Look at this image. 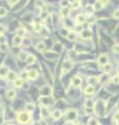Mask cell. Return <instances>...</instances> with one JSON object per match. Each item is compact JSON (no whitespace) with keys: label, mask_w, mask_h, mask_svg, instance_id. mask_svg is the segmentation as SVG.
Instances as JSON below:
<instances>
[{"label":"cell","mask_w":119,"mask_h":125,"mask_svg":"<svg viewBox=\"0 0 119 125\" xmlns=\"http://www.w3.org/2000/svg\"><path fill=\"white\" fill-rule=\"evenodd\" d=\"M112 50H113V52H115V53H119V45H114Z\"/></svg>","instance_id":"cell-38"},{"label":"cell","mask_w":119,"mask_h":125,"mask_svg":"<svg viewBox=\"0 0 119 125\" xmlns=\"http://www.w3.org/2000/svg\"><path fill=\"white\" fill-rule=\"evenodd\" d=\"M94 92H95V90H94L93 86H88L85 88V93L87 95H92V94H94Z\"/></svg>","instance_id":"cell-16"},{"label":"cell","mask_w":119,"mask_h":125,"mask_svg":"<svg viewBox=\"0 0 119 125\" xmlns=\"http://www.w3.org/2000/svg\"><path fill=\"white\" fill-rule=\"evenodd\" d=\"M88 82H89L90 86H93L96 82H98V78H96V77H89V78H88Z\"/></svg>","instance_id":"cell-26"},{"label":"cell","mask_w":119,"mask_h":125,"mask_svg":"<svg viewBox=\"0 0 119 125\" xmlns=\"http://www.w3.org/2000/svg\"><path fill=\"white\" fill-rule=\"evenodd\" d=\"M45 49H46V45H45L44 42L37 43V45H36V50H37V51H44Z\"/></svg>","instance_id":"cell-20"},{"label":"cell","mask_w":119,"mask_h":125,"mask_svg":"<svg viewBox=\"0 0 119 125\" xmlns=\"http://www.w3.org/2000/svg\"><path fill=\"white\" fill-rule=\"evenodd\" d=\"M74 125H83V124L81 123V122H76V123L74 124Z\"/></svg>","instance_id":"cell-47"},{"label":"cell","mask_w":119,"mask_h":125,"mask_svg":"<svg viewBox=\"0 0 119 125\" xmlns=\"http://www.w3.org/2000/svg\"><path fill=\"white\" fill-rule=\"evenodd\" d=\"M6 97H7L8 99H14V98L16 97V91L15 90H8L7 92H6Z\"/></svg>","instance_id":"cell-17"},{"label":"cell","mask_w":119,"mask_h":125,"mask_svg":"<svg viewBox=\"0 0 119 125\" xmlns=\"http://www.w3.org/2000/svg\"><path fill=\"white\" fill-rule=\"evenodd\" d=\"M39 93H40V95H42V96H49V95H51V94H52V89H51V86H46L39 91Z\"/></svg>","instance_id":"cell-5"},{"label":"cell","mask_w":119,"mask_h":125,"mask_svg":"<svg viewBox=\"0 0 119 125\" xmlns=\"http://www.w3.org/2000/svg\"><path fill=\"white\" fill-rule=\"evenodd\" d=\"M70 15V8H63L61 9V16L62 17H67Z\"/></svg>","instance_id":"cell-24"},{"label":"cell","mask_w":119,"mask_h":125,"mask_svg":"<svg viewBox=\"0 0 119 125\" xmlns=\"http://www.w3.org/2000/svg\"><path fill=\"white\" fill-rule=\"evenodd\" d=\"M26 33V30L24 29V28H19L18 30H17V35H20V37H23L24 35Z\"/></svg>","instance_id":"cell-28"},{"label":"cell","mask_w":119,"mask_h":125,"mask_svg":"<svg viewBox=\"0 0 119 125\" xmlns=\"http://www.w3.org/2000/svg\"><path fill=\"white\" fill-rule=\"evenodd\" d=\"M71 85L74 86H76V88H79L82 85V79L79 76H75V77H73V79H71Z\"/></svg>","instance_id":"cell-6"},{"label":"cell","mask_w":119,"mask_h":125,"mask_svg":"<svg viewBox=\"0 0 119 125\" xmlns=\"http://www.w3.org/2000/svg\"><path fill=\"white\" fill-rule=\"evenodd\" d=\"M5 125H13V124H11V123H6Z\"/></svg>","instance_id":"cell-48"},{"label":"cell","mask_w":119,"mask_h":125,"mask_svg":"<svg viewBox=\"0 0 119 125\" xmlns=\"http://www.w3.org/2000/svg\"><path fill=\"white\" fill-rule=\"evenodd\" d=\"M66 38H67V39L70 40V41H75V40H76V33L74 32V31H70Z\"/></svg>","instance_id":"cell-27"},{"label":"cell","mask_w":119,"mask_h":125,"mask_svg":"<svg viewBox=\"0 0 119 125\" xmlns=\"http://www.w3.org/2000/svg\"><path fill=\"white\" fill-rule=\"evenodd\" d=\"M5 26L3 25V24H0V35H2V33L5 32Z\"/></svg>","instance_id":"cell-36"},{"label":"cell","mask_w":119,"mask_h":125,"mask_svg":"<svg viewBox=\"0 0 119 125\" xmlns=\"http://www.w3.org/2000/svg\"><path fill=\"white\" fill-rule=\"evenodd\" d=\"M52 117H53L54 119H60V118L62 117V113L59 109H55L52 112Z\"/></svg>","instance_id":"cell-14"},{"label":"cell","mask_w":119,"mask_h":125,"mask_svg":"<svg viewBox=\"0 0 119 125\" xmlns=\"http://www.w3.org/2000/svg\"><path fill=\"white\" fill-rule=\"evenodd\" d=\"M21 78H22L23 80H27V79H29V76H28V71L27 72H22V73H21Z\"/></svg>","instance_id":"cell-31"},{"label":"cell","mask_w":119,"mask_h":125,"mask_svg":"<svg viewBox=\"0 0 119 125\" xmlns=\"http://www.w3.org/2000/svg\"><path fill=\"white\" fill-rule=\"evenodd\" d=\"M17 119L20 123H28L30 121V115L28 114V112H21L18 114L17 116Z\"/></svg>","instance_id":"cell-1"},{"label":"cell","mask_w":119,"mask_h":125,"mask_svg":"<svg viewBox=\"0 0 119 125\" xmlns=\"http://www.w3.org/2000/svg\"><path fill=\"white\" fill-rule=\"evenodd\" d=\"M113 17H114V18H119V9H117V11L114 12Z\"/></svg>","instance_id":"cell-44"},{"label":"cell","mask_w":119,"mask_h":125,"mask_svg":"<svg viewBox=\"0 0 119 125\" xmlns=\"http://www.w3.org/2000/svg\"><path fill=\"white\" fill-rule=\"evenodd\" d=\"M108 79H109V77H108V75H106V74H103V75H101L99 76V78H98V81L101 83H106V82H108Z\"/></svg>","instance_id":"cell-19"},{"label":"cell","mask_w":119,"mask_h":125,"mask_svg":"<svg viewBox=\"0 0 119 125\" xmlns=\"http://www.w3.org/2000/svg\"><path fill=\"white\" fill-rule=\"evenodd\" d=\"M6 78H7V80H9V81H15L17 79V74L14 71H9Z\"/></svg>","instance_id":"cell-13"},{"label":"cell","mask_w":119,"mask_h":125,"mask_svg":"<svg viewBox=\"0 0 119 125\" xmlns=\"http://www.w3.org/2000/svg\"><path fill=\"white\" fill-rule=\"evenodd\" d=\"M26 62H27L28 65H31V64H34L35 62H36V57L34 56L33 54H28L27 59H26Z\"/></svg>","instance_id":"cell-10"},{"label":"cell","mask_w":119,"mask_h":125,"mask_svg":"<svg viewBox=\"0 0 119 125\" xmlns=\"http://www.w3.org/2000/svg\"><path fill=\"white\" fill-rule=\"evenodd\" d=\"M85 106H86V107H90V109H93V107H94V103L92 102L91 100H87Z\"/></svg>","instance_id":"cell-32"},{"label":"cell","mask_w":119,"mask_h":125,"mask_svg":"<svg viewBox=\"0 0 119 125\" xmlns=\"http://www.w3.org/2000/svg\"><path fill=\"white\" fill-rule=\"evenodd\" d=\"M18 56H19V59H21V61H24V59L26 61V59H27L28 54H27V53H23V52H21L20 54H18Z\"/></svg>","instance_id":"cell-30"},{"label":"cell","mask_w":119,"mask_h":125,"mask_svg":"<svg viewBox=\"0 0 119 125\" xmlns=\"http://www.w3.org/2000/svg\"><path fill=\"white\" fill-rule=\"evenodd\" d=\"M76 21H77L78 24H83L86 21V16L85 15H82V14H80V15L77 16V18H76Z\"/></svg>","instance_id":"cell-12"},{"label":"cell","mask_w":119,"mask_h":125,"mask_svg":"<svg viewBox=\"0 0 119 125\" xmlns=\"http://www.w3.org/2000/svg\"><path fill=\"white\" fill-rule=\"evenodd\" d=\"M85 9H86V13L88 14V15H92V14L94 13V11H95L94 6L93 5H90V4H88L86 8H85Z\"/></svg>","instance_id":"cell-18"},{"label":"cell","mask_w":119,"mask_h":125,"mask_svg":"<svg viewBox=\"0 0 119 125\" xmlns=\"http://www.w3.org/2000/svg\"><path fill=\"white\" fill-rule=\"evenodd\" d=\"M88 125H99V122L95 118H90L89 121H88Z\"/></svg>","instance_id":"cell-23"},{"label":"cell","mask_w":119,"mask_h":125,"mask_svg":"<svg viewBox=\"0 0 119 125\" xmlns=\"http://www.w3.org/2000/svg\"><path fill=\"white\" fill-rule=\"evenodd\" d=\"M39 109H40V116H42V119H46V118H48L50 116V112H49L48 106H45V105L40 104Z\"/></svg>","instance_id":"cell-3"},{"label":"cell","mask_w":119,"mask_h":125,"mask_svg":"<svg viewBox=\"0 0 119 125\" xmlns=\"http://www.w3.org/2000/svg\"><path fill=\"white\" fill-rule=\"evenodd\" d=\"M60 32H61V35H66V37H67V35H68V32H70V31L65 30V28H63V29L60 30Z\"/></svg>","instance_id":"cell-40"},{"label":"cell","mask_w":119,"mask_h":125,"mask_svg":"<svg viewBox=\"0 0 119 125\" xmlns=\"http://www.w3.org/2000/svg\"><path fill=\"white\" fill-rule=\"evenodd\" d=\"M99 2H101V3L105 6V5H107V4L109 3V0H99Z\"/></svg>","instance_id":"cell-45"},{"label":"cell","mask_w":119,"mask_h":125,"mask_svg":"<svg viewBox=\"0 0 119 125\" xmlns=\"http://www.w3.org/2000/svg\"><path fill=\"white\" fill-rule=\"evenodd\" d=\"M73 67H74V62H73L66 61V62H64V64H63V66H62V70H63L64 73H66V72L70 71Z\"/></svg>","instance_id":"cell-4"},{"label":"cell","mask_w":119,"mask_h":125,"mask_svg":"<svg viewBox=\"0 0 119 125\" xmlns=\"http://www.w3.org/2000/svg\"><path fill=\"white\" fill-rule=\"evenodd\" d=\"M112 68H113V67H112V65L111 64H106L104 66V71H105V73H110V72L112 71Z\"/></svg>","instance_id":"cell-22"},{"label":"cell","mask_w":119,"mask_h":125,"mask_svg":"<svg viewBox=\"0 0 119 125\" xmlns=\"http://www.w3.org/2000/svg\"><path fill=\"white\" fill-rule=\"evenodd\" d=\"M14 85H15L16 88H22L24 85V80L22 78H17L15 81H14Z\"/></svg>","instance_id":"cell-15"},{"label":"cell","mask_w":119,"mask_h":125,"mask_svg":"<svg viewBox=\"0 0 119 125\" xmlns=\"http://www.w3.org/2000/svg\"><path fill=\"white\" fill-rule=\"evenodd\" d=\"M28 76H29V79H36L37 76H38V73H37V71L35 70H29L28 71Z\"/></svg>","instance_id":"cell-11"},{"label":"cell","mask_w":119,"mask_h":125,"mask_svg":"<svg viewBox=\"0 0 119 125\" xmlns=\"http://www.w3.org/2000/svg\"><path fill=\"white\" fill-rule=\"evenodd\" d=\"M60 4L62 8H67V4H68V1L67 0H61L60 1Z\"/></svg>","instance_id":"cell-34"},{"label":"cell","mask_w":119,"mask_h":125,"mask_svg":"<svg viewBox=\"0 0 119 125\" xmlns=\"http://www.w3.org/2000/svg\"><path fill=\"white\" fill-rule=\"evenodd\" d=\"M18 1H19V0H7L8 4H9L10 6H14V5H15V4H16Z\"/></svg>","instance_id":"cell-37"},{"label":"cell","mask_w":119,"mask_h":125,"mask_svg":"<svg viewBox=\"0 0 119 125\" xmlns=\"http://www.w3.org/2000/svg\"><path fill=\"white\" fill-rule=\"evenodd\" d=\"M33 109H34V104H33V103H28V104L25 106V110L28 113L32 112Z\"/></svg>","instance_id":"cell-25"},{"label":"cell","mask_w":119,"mask_h":125,"mask_svg":"<svg viewBox=\"0 0 119 125\" xmlns=\"http://www.w3.org/2000/svg\"><path fill=\"white\" fill-rule=\"evenodd\" d=\"M77 117H78L77 112L74 110V109H68L67 112H66V114H65V119L67 120V122L74 121V120L77 119Z\"/></svg>","instance_id":"cell-2"},{"label":"cell","mask_w":119,"mask_h":125,"mask_svg":"<svg viewBox=\"0 0 119 125\" xmlns=\"http://www.w3.org/2000/svg\"><path fill=\"white\" fill-rule=\"evenodd\" d=\"M85 112H86V114H92V113H93V109L86 107V109H85Z\"/></svg>","instance_id":"cell-43"},{"label":"cell","mask_w":119,"mask_h":125,"mask_svg":"<svg viewBox=\"0 0 119 125\" xmlns=\"http://www.w3.org/2000/svg\"><path fill=\"white\" fill-rule=\"evenodd\" d=\"M82 24H78L77 25V27H76V30L77 31H82Z\"/></svg>","instance_id":"cell-46"},{"label":"cell","mask_w":119,"mask_h":125,"mask_svg":"<svg viewBox=\"0 0 119 125\" xmlns=\"http://www.w3.org/2000/svg\"><path fill=\"white\" fill-rule=\"evenodd\" d=\"M81 35H82V37L84 38V39H89V38L91 37L90 30H82L81 31Z\"/></svg>","instance_id":"cell-21"},{"label":"cell","mask_w":119,"mask_h":125,"mask_svg":"<svg viewBox=\"0 0 119 125\" xmlns=\"http://www.w3.org/2000/svg\"><path fill=\"white\" fill-rule=\"evenodd\" d=\"M13 43H14L15 46H20V45L23 43L22 37H20V35H16V37L14 38V40H13Z\"/></svg>","instance_id":"cell-9"},{"label":"cell","mask_w":119,"mask_h":125,"mask_svg":"<svg viewBox=\"0 0 119 125\" xmlns=\"http://www.w3.org/2000/svg\"><path fill=\"white\" fill-rule=\"evenodd\" d=\"M117 71L119 72V66H118V68H117Z\"/></svg>","instance_id":"cell-50"},{"label":"cell","mask_w":119,"mask_h":125,"mask_svg":"<svg viewBox=\"0 0 119 125\" xmlns=\"http://www.w3.org/2000/svg\"><path fill=\"white\" fill-rule=\"evenodd\" d=\"M33 27H34V30H36V31H38L40 30V24H33Z\"/></svg>","instance_id":"cell-41"},{"label":"cell","mask_w":119,"mask_h":125,"mask_svg":"<svg viewBox=\"0 0 119 125\" xmlns=\"http://www.w3.org/2000/svg\"><path fill=\"white\" fill-rule=\"evenodd\" d=\"M7 14V11H6L4 8H0V17H4Z\"/></svg>","instance_id":"cell-33"},{"label":"cell","mask_w":119,"mask_h":125,"mask_svg":"<svg viewBox=\"0 0 119 125\" xmlns=\"http://www.w3.org/2000/svg\"><path fill=\"white\" fill-rule=\"evenodd\" d=\"M71 4H73V8H78L80 6V2L79 1H75V2H73Z\"/></svg>","instance_id":"cell-39"},{"label":"cell","mask_w":119,"mask_h":125,"mask_svg":"<svg viewBox=\"0 0 119 125\" xmlns=\"http://www.w3.org/2000/svg\"><path fill=\"white\" fill-rule=\"evenodd\" d=\"M113 82L114 83H119V75H116L113 77Z\"/></svg>","instance_id":"cell-42"},{"label":"cell","mask_w":119,"mask_h":125,"mask_svg":"<svg viewBox=\"0 0 119 125\" xmlns=\"http://www.w3.org/2000/svg\"><path fill=\"white\" fill-rule=\"evenodd\" d=\"M8 68L6 66H1L0 67V76L1 77H5V76H7L8 74Z\"/></svg>","instance_id":"cell-8"},{"label":"cell","mask_w":119,"mask_h":125,"mask_svg":"<svg viewBox=\"0 0 119 125\" xmlns=\"http://www.w3.org/2000/svg\"><path fill=\"white\" fill-rule=\"evenodd\" d=\"M93 6H94L95 11H99V9H102V8H104V5H103V4H102L101 2H99V1H98V2H96V3H95Z\"/></svg>","instance_id":"cell-29"},{"label":"cell","mask_w":119,"mask_h":125,"mask_svg":"<svg viewBox=\"0 0 119 125\" xmlns=\"http://www.w3.org/2000/svg\"><path fill=\"white\" fill-rule=\"evenodd\" d=\"M35 4H36V6H38V8H42V6H44V1H42V0H36Z\"/></svg>","instance_id":"cell-35"},{"label":"cell","mask_w":119,"mask_h":125,"mask_svg":"<svg viewBox=\"0 0 119 125\" xmlns=\"http://www.w3.org/2000/svg\"><path fill=\"white\" fill-rule=\"evenodd\" d=\"M98 64L101 66H105L106 64H108V55L107 54H102L98 57Z\"/></svg>","instance_id":"cell-7"},{"label":"cell","mask_w":119,"mask_h":125,"mask_svg":"<svg viewBox=\"0 0 119 125\" xmlns=\"http://www.w3.org/2000/svg\"><path fill=\"white\" fill-rule=\"evenodd\" d=\"M116 122H117V125H119V120H117V121H116Z\"/></svg>","instance_id":"cell-49"}]
</instances>
